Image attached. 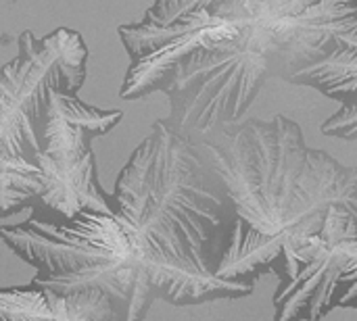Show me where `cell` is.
<instances>
[{"label": "cell", "mask_w": 357, "mask_h": 321, "mask_svg": "<svg viewBox=\"0 0 357 321\" xmlns=\"http://www.w3.org/2000/svg\"><path fill=\"white\" fill-rule=\"evenodd\" d=\"M215 13L249 23L282 79L326 58L357 27V0H222Z\"/></svg>", "instance_id": "8"}, {"label": "cell", "mask_w": 357, "mask_h": 321, "mask_svg": "<svg viewBox=\"0 0 357 321\" xmlns=\"http://www.w3.org/2000/svg\"><path fill=\"white\" fill-rule=\"evenodd\" d=\"M2 242L36 269L33 284L56 292L98 290L128 321H144L155 303L142 259L115 213L84 211L73 219L29 217L0 228Z\"/></svg>", "instance_id": "3"}, {"label": "cell", "mask_w": 357, "mask_h": 321, "mask_svg": "<svg viewBox=\"0 0 357 321\" xmlns=\"http://www.w3.org/2000/svg\"><path fill=\"white\" fill-rule=\"evenodd\" d=\"M113 203L155 301L186 307L253 292L218 276L241 226L224 182L201 144L163 119L119 171Z\"/></svg>", "instance_id": "1"}, {"label": "cell", "mask_w": 357, "mask_h": 321, "mask_svg": "<svg viewBox=\"0 0 357 321\" xmlns=\"http://www.w3.org/2000/svg\"><path fill=\"white\" fill-rule=\"evenodd\" d=\"M121 111H102L86 104L77 94L52 90L44 127V148L33 167L42 184L40 203L61 219L84 211L115 213L113 194L98 184L92 140L109 134Z\"/></svg>", "instance_id": "6"}, {"label": "cell", "mask_w": 357, "mask_h": 321, "mask_svg": "<svg viewBox=\"0 0 357 321\" xmlns=\"http://www.w3.org/2000/svg\"><path fill=\"white\" fill-rule=\"evenodd\" d=\"M241 219L220 278L255 284L278 274L284 249L318 236L331 209L357 219V167L305 144L299 123H226L201 142Z\"/></svg>", "instance_id": "2"}, {"label": "cell", "mask_w": 357, "mask_h": 321, "mask_svg": "<svg viewBox=\"0 0 357 321\" xmlns=\"http://www.w3.org/2000/svg\"><path fill=\"white\" fill-rule=\"evenodd\" d=\"M322 134L347 142L357 140V98L341 102L339 111L322 123Z\"/></svg>", "instance_id": "10"}, {"label": "cell", "mask_w": 357, "mask_h": 321, "mask_svg": "<svg viewBox=\"0 0 357 321\" xmlns=\"http://www.w3.org/2000/svg\"><path fill=\"white\" fill-rule=\"evenodd\" d=\"M274 321H320L335 309L357 311V219L331 209L318 236L284 249L276 274Z\"/></svg>", "instance_id": "7"}, {"label": "cell", "mask_w": 357, "mask_h": 321, "mask_svg": "<svg viewBox=\"0 0 357 321\" xmlns=\"http://www.w3.org/2000/svg\"><path fill=\"white\" fill-rule=\"evenodd\" d=\"M17 46V56L0 69V217L40 203L33 159L44 148L50 94H77L88 58L84 38L69 27L44 38L25 29Z\"/></svg>", "instance_id": "4"}, {"label": "cell", "mask_w": 357, "mask_h": 321, "mask_svg": "<svg viewBox=\"0 0 357 321\" xmlns=\"http://www.w3.org/2000/svg\"><path fill=\"white\" fill-rule=\"evenodd\" d=\"M0 321H128L107 295L56 292L40 284L0 288Z\"/></svg>", "instance_id": "9"}, {"label": "cell", "mask_w": 357, "mask_h": 321, "mask_svg": "<svg viewBox=\"0 0 357 321\" xmlns=\"http://www.w3.org/2000/svg\"><path fill=\"white\" fill-rule=\"evenodd\" d=\"M274 75L272 58L253 27L245 23L236 40L197 46L167 69L157 86L172 107L163 121L174 132L201 142L226 123H236Z\"/></svg>", "instance_id": "5"}]
</instances>
